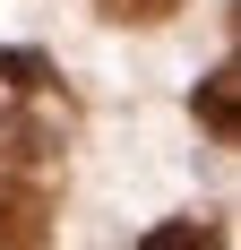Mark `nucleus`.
Here are the masks:
<instances>
[{"label":"nucleus","instance_id":"nucleus-3","mask_svg":"<svg viewBox=\"0 0 241 250\" xmlns=\"http://www.w3.org/2000/svg\"><path fill=\"white\" fill-rule=\"evenodd\" d=\"M103 18H129V26H155V18H172L181 0H95Z\"/></svg>","mask_w":241,"mask_h":250},{"label":"nucleus","instance_id":"nucleus-1","mask_svg":"<svg viewBox=\"0 0 241 250\" xmlns=\"http://www.w3.org/2000/svg\"><path fill=\"white\" fill-rule=\"evenodd\" d=\"M35 242H52V199L35 181L0 173V250H35Z\"/></svg>","mask_w":241,"mask_h":250},{"label":"nucleus","instance_id":"nucleus-2","mask_svg":"<svg viewBox=\"0 0 241 250\" xmlns=\"http://www.w3.org/2000/svg\"><path fill=\"white\" fill-rule=\"evenodd\" d=\"M207 129H216V138H233V69L207 78Z\"/></svg>","mask_w":241,"mask_h":250}]
</instances>
